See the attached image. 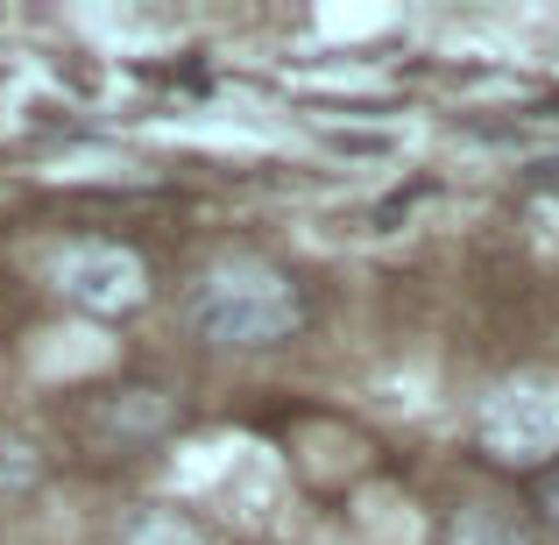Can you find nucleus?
<instances>
[{
  "mask_svg": "<svg viewBox=\"0 0 559 545\" xmlns=\"http://www.w3.org/2000/svg\"><path fill=\"white\" fill-rule=\"evenodd\" d=\"M538 510H546V524H552V532H559V467H552V475H546V496H538Z\"/></svg>",
  "mask_w": 559,
  "mask_h": 545,
  "instance_id": "obj_8",
  "label": "nucleus"
},
{
  "mask_svg": "<svg viewBox=\"0 0 559 545\" xmlns=\"http://www.w3.org/2000/svg\"><path fill=\"white\" fill-rule=\"evenodd\" d=\"M475 439L503 467L559 461V368H518V376L489 382L475 411Z\"/></svg>",
  "mask_w": 559,
  "mask_h": 545,
  "instance_id": "obj_2",
  "label": "nucleus"
},
{
  "mask_svg": "<svg viewBox=\"0 0 559 545\" xmlns=\"http://www.w3.org/2000/svg\"><path fill=\"white\" fill-rule=\"evenodd\" d=\"M36 482H43V447L14 425H0V503H22Z\"/></svg>",
  "mask_w": 559,
  "mask_h": 545,
  "instance_id": "obj_7",
  "label": "nucleus"
},
{
  "mask_svg": "<svg viewBox=\"0 0 559 545\" xmlns=\"http://www.w3.org/2000/svg\"><path fill=\"white\" fill-rule=\"evenodd\" d=\"M178 425V404H170L156 382H121L93 404V433L107 447H156V439Z\"/></svg>",
  "mask_w": 559,
  "mask_h": 545,
  "instance_id": "obj_4",
  "label": "nucleus"
},
{
  "mask_svg": "<svg viewBox=\"0 0 559 545\" xmlns=\"http://www.w3.org/2000/svg\"><path fill=\"white\" fill-rule=\"evenodd\" d=\"M439 545H538V524L510 503H461L439 524Z\"/></svg>",
  "mask_w": 559,
  "mask_h": 545,
  "instance_id": "obj_5",
  "label": "nucleus"
},
{
  "mask_svg": "<svg viewBox=\"0 0 559 545\" xmlns=\"http://www.w3.org/2000/svg\"><path fill=\"white\" fill-rule=\"evenodd\" d=\"M121 545H213V532L178 503H135L121 518Z\"/></svg>",
  "mask_w": 559,
  "mask_h": 545,
  "instance_id": "obj_6",
  "label": "nucleus"
},
{
  "mask_svg": "<svg viewBox=\"0 0 559 545\" xmlns=\"http://www.w3.org/2000/svg\"><path fill=\"white\" fill-rule=\"evenodd\" d=\"M57 291L93 319H128L150 305V262L121 241H71L57 256Z\"/></svg>",
  "mask_w": 559,
  "mask_h": 545,
  "instance_id": "obj_3",
  "label": "nucleus"
},
{
  "mask_svg": "<svg viewBox=\"0 0 559 545\" xmlns=\"http://www.w3.org/2000/svg\"><path fill=\"white\" fill-rule=\"evenodd\" d=\"M312 319L305 284L270 256H219L185 291V333L219 355H270L290 347Z\"/></svg>",
  "mask_w": 559,
  "mask_h": 545,
  "instance_id": "obj_1",
  "label": "nucleus"
}]
</instances>
